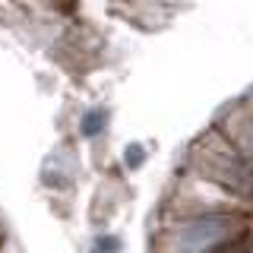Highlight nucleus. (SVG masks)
I'll return each instance as SVG.
<instances>
[{
	"mask_svg": "<svg viewBox=\"0 0 253 253\" xmlns=\"http://www.w3.org/2000/svg\"><path fill=\"white\" fill-rule=\"evenodd\" d=\"M250 253H253V244H250Z\"/></svg>",
	"mask_w": 253,
	"mask_h": 253,
	"instance_id": "nucleus-4",
	"label": "nucleus"
},
{
	"mask_svg": "<svg viewBox=\"0 0 253 253\" xmlns=\"http://www.w3.org/2000/svg\"><path fill=\"white\" fill-rule=\"evenodd\" d=\"M162 215L187 218V215H253V209L244 200H237L234 193L221 190L218 184L206 177H196L193 171H180L174 180L168 200H165Z\"/></svg>",
	"mask_w": 253,
	"mask_h": 253,
	"instance_id": "nucleus-2",
	"label": "nucleus"
},
{
	"mask_svg": "<svg viewBox=\"0 0 253 253\" xmlns=\"http://www.w3.org/2000/svg\"><path fill=\"white\" fill-rule=\"evenodd\" d=\"M244 108L250 111V117H253V95H250V101H244Z\"/></svg>",
	"mask_w": 253,
	"mask_h": 253,
	"instance_id": "nucleus-3",
	"label": "nucleus"
},
{
	"mask_svg": "<svg viewBox=\"0 0 253 253\" xmlns=\"http://www.w3.org/2000/svg\"><path fill=\"white\" fill-rule=\"evenodd\" d=\"M187 171H193L196 177H206L221 190L234 193L237 200H244L253 209V165L244 162V155L228 142L215 126H209L206 133L193 139V146L187 149Z\"/></svg>",
	"mask_w": 253,
	"mask_h": 253,
	"instance_id": "nucleus-1",
	"label": "nucleus"
}]
</instances>
